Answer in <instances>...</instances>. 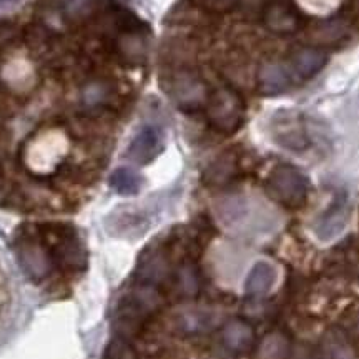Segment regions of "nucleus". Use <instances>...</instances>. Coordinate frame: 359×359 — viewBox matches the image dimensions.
I'll use <instances>...</instances> for the list:
<instances>
[{"label":"nucleus","instance_id":"obj_1","mask_svg":"<svg viewBox=\"0 0 359 359\" xmlns=\"http://www.w3.org/2000/svg\"><path fill=\"white\" fill-rule=\"evenodd\" d=\"M163 298L154 285L138 283L120 302L116 314V330L122 334H133L140 330L143 321L158 311Z\"/></svg>","mask_w":359,"mask_h":359},{"label":"nucleus","instance_id":"obj_2","mask_svg":"<svg viewBox=\"0 0 359 359\" xmlns=\"http://www.w3.org/2000/svg\"><path fill=\"white\" fill-rule=\"evenodd\" d=\"M264 187L273 200L290 210H298L306 205L311 190L309 178L293 165H278L273 168Z\"/></svg>","mask_w":359,"mask_h":359},{"label":"nucleus","instance_id":"obj_3","mask_svg":"<svg viewBox=\"0 0 359 359\" xmlns=\"http://www.w3.org/2000/svg\"><path fill=\"white\" fill-rule=\"evenodd\" d=\"M206 115L217 132L223 135L235 133L245 120L243 98L231 88L215 90L206 102Z\"/></svg>","mask_w":359,"mask_h":359},{"label":"nucleus","instance_id":"obj_4","mask_svg":"<svg viewBox=\"0 0 359 359\" xmlns=\"http://www.w3.org/2000/svg\"><path fill=\"white\" fill-rule=\"evenodd\" d=\"M273 138L278 145L290 151H304L311 145L306 125L298 114L283 111L273 120Z\"/></svg>","mask_w":359,"mask_h":359},{"label":"nucleus","instance_id":"obj_5","mask_svg":"<svg viewBox=\"0 0 359 359\" xmlns=\"http://www.w3.org/2000/svg\"><path fill=\"white\" fill-rule=\"evenodd\" d=\"M172 97L180 110L195 111L206 107L208 102V90L203 80L190 72L177 74L172 80Z\"/></svg>","mask_w":359,"mask_h":359},{"label":"nucleus","instance_id":"obj_6","mask_svg":"<svg viewBox=\"0 0 359 359\" xmlns=\"http://www.w3.org/2000/svg\"><path fill=\"white\" fill-rule=\"evenodd\" d=\"M349 200L346 193H338L334 196L333 203L323 212L314 222L313 230L320 240H331V238L338 236L346 226L349 219Z\"/></svg>","mask_w":359,"mask_h":359},{"label":"nucleus","instance_id":"obj_7","mask_svg":"<svg viewBox=\"0 0 359 359\" xmlns=\"http://www.w3.org/2000/svg\"><path fill=\"white\" fill-rule=\"evenodd\" d=\"M163 135L155 127H143L130 143L127 156L137 165L151 163L163 151Z\"/></svg>","mask_w":359,"mask_h":359},{"label":"nucleus","instance_id":"obj_8","mask_svg":"<svg viewBox=\"0 0 359 359\" xmlns=\"http://www.w3.org/2000/svg\"><path fill=\"white\" fill-rule=\"evenodd\" d=\"M264 25L273 34L290 35L303 27L302 13L285 2H273L264 8Z\"/></svg>","mask_w":359,"mask_h":359},{"label":"nucleus","instance_id":"obj_9","mask_svg":"<svg viewBox=\"0 0 359 359\" xmlns=\"http://www.w3.org/2000/svg\"><path fill=\"white\" fill-rule=\"evenodd\" d=\"M17 258H19L20 268L24 269L25 275L32 278L34 281H40L48 276L52 269L50 257L42 246L37 243L25 241L17 248Z\"/></svg>","mask_w":359,"mask_h":359},{"label":"nucleus","instance_id":"obj_10","mask_svg":"<svg viewBox=\"0 0 359 359\" xmlns=\"http://www.w3.org/2000/svg\"><path fill=\"white\" fill-rule=\"evenodd\" d=\"M257 80L259 93L266 97L285 93L293 83V77H291L288 69L276 64V62H266V64L259 65Z\"/></svg>","mask_w":359,"mask_h":359},{"label":"nucleus","instance_id":"obj_11","mask_svg":"<svg viewBox=\"0 0 359 359\" xmlns=\"http://www.w3.org/2000/svg\"><path fill=\"white\" fill-rule=\"evenodd\" d=\"M222 343L233 354L248 353L255 344V330L243 320H231L223 326Z\"/></svg>","mask_w":359,"mask_h":359},{"label":"nucleus","instance_id":"obj_12","mask_svg":"<svg viewBox=\"0 0 359 359\" xmlns=\"http://www.w3.org/2000/svg\"><path fill=\"white\" fill-rule=\"evenodd\" d=\"M168 275V259L163 255V251L150 248L142 255L138 262L137 276L140 283H148V285H156L163 281Z\"/></svg>","mask_w":359,"mask_h":359},{"label":"nucleus","instance_id":"obj_13","mask_svg":"<svg viewBox=\"0 0 359 359\" xmlns=\"http://www.w3.org/2000/svg\"><path fill=\"white\" fill-rule=\"evenodd\" d=\"M327 64V53L320 48H299L291 57L294 75L302 80L313 79Z\"/></svg>","mask_w":359,"mask_h":359},{"label":"nucleus","instance_id":"obj_14","mask_svg":"<svg viewBox=\"0 0 359 359\" xmlns=\"http://www.w3.org/2000/svg\"><path fill=\"white\" fill-rule=\"evenodd\" d=\"M147 228L148 219L143 217V213L135 212V210H123L109 218V230L118 236L137 238L143 235Z\"/></svg>","mask_w":359,"mask_h":359},{"label":"nucleus","instance_id":"obj_15","mask_svg":"<svg viewBox=\"0 0 359 359\" xmlns=\"http://www.w3.org/2000/svg\"><path fill=\"white\" fill-rule=\"evenodd\" d=\"M278 278L276 268L268 262H258L250 269L245 281V291L250 296L266 294L275 286Z\"/></svg>","mask_w":359,"mask_h":359},{"label":"nucleus","instance_id":"obj_16","mask_svg":"<svg viewBox=\"0 0 359 359\" xmlns=\"http://www.w3.org/2000/svg\"><path fill=\"white\" fill-rule=\"evenodd\" d=\"M217 316L206 309H187L177 316L180 331L187 334H201L210 331L215 326Z\"/></svg>","mask_w":359,"mask_h":359},{"label":"nucleus","instance_id":"obj_17","mask_svg":"<svg viewBox=\"0 0 359 359\" xmlns=\"http://www.w3.org/2000/svg\"><path fill=\"white\" fill-rule=\"evenodd\" d=\"M57 258L69 269H83L87 266V251L75 235L62 238L57 248Z\"/></svg>","mask_w":359,"mask_h":359},{"label":"nucleus","instance_id":"obj_18","mask_svg":"<svg viewBox=\"0 0 359 359\" xmlns=\"http://www.w3.org/2000/svg\"><path fill=\"white\" fill-rule=\"evenodd\" d=\"M238 163L236 156L233 154L219 155L217 160L210 165L205 173V182L208 185H226L236 177Z\"/></svg>","mask_w":359,"mask_h":359},{"label":"nucleus","instance_id":"obj_19","mask_svg":"<svg viewBox=\"0 0 359 359\" xmlns=\"http://www.w3.org/2000/svg\"><path fill=\"white\" fill-rule=\"evenodd\" d=\"M143 185V178L135 170L120 167L116 168L110 177V187L114 191L122 196H133L140 193Z\"/></svg>","mask_w":359,"mask_h":359},{"label":"nucleus","instance_id":"obj_20","mask_svg":"<svg viewBox=\"0 0 359 359\" xmlns=\"http://www.w3.org/2000/svg\"><path fill=\"white\" fill-rule=\"evenodd\" d=\"M111 97V88L110 85L103 80H90L82 87V92H80V98H82V103L85 109L95 110L102 109L109 103Z\"/></svg>","mask_w":359,"mask_h":359},{"label":"nucleus","instance_id":"obj_21","mask_svg":"<svg viewBox=\"0 0 359 359\" xmlns=\"http://www.w3.org/2000/svg\"><path fill=\"white\" fill-rule=\"evenodd\" d=\"M290 339L283 333H269L258 346V359H286L290 356Z\"/></svg>","mask_w":359,"mask_h":359},{"label":"nucleus","instance_id":"obj_22","mask_svg":"<svg viewBox=\"0 0 359 359\" xmlns=\"http://www.w3.org/2000/svg\"><path fill=\"white\" fill-rule=\"evenodd\" d=\"M323 356L325 359H353L354 353L351 344L344 338L343 333L333 331L323 339Z\"/></svg>","mask_w":359,"mask_h":359},{"label":"nucleus","instance_id":"obj_23","mask_svg":"<svg viewBox=\"0 0 359 359\" xmlns=\"http://www.w3.org/2000/svg\"><path fill=\"white\" fill-rule=\"evenodd\" d=\"M177 290L185 298H193L200 291L198 269L193 263H183L177 271Z\"/></svg>","mask_w":359,"mask_h":359},{"label":"nucleus","instance_id":"obj_24","mask_svg":"<svg viewBox=\"0 0 359 359\" xmlns=\"http://www.w3.org/2000/svg\"><path fill=\"white\" fill-rule=\"evenodd\" d=\"M97 0H62V11L72 20H83L95 11Z\"/></svg>","mask_w":359,"mask_h":359},{"label":"nucleus","instance_id":"obj_25","mask_svg":"<svg viewBox=\"0 0 359 359\" xmlns=\"http://www.w3.org/2000/svg\"><path fill=\"white\" fill-rule=\"evenodd\" d=\"M103 359H138L137 351L125 338H115L109 343Z\"/></svg>","mask_w":359,"mask_h":359},{"label":"nucleus","instance_id":"obj_26","mask_svg":"<svg viewBox=\"0 0 359 359\" xmlns=\"http://www.w3.org/2000/svg\"><path fill=\"white\" fill-rule=\"evenodd\" d=\"M238 0H198L200 6L206 8H212V11H228L233 6H236Z\"/></svg>","mask_w":359,"mask_h":359}]
</instances>
